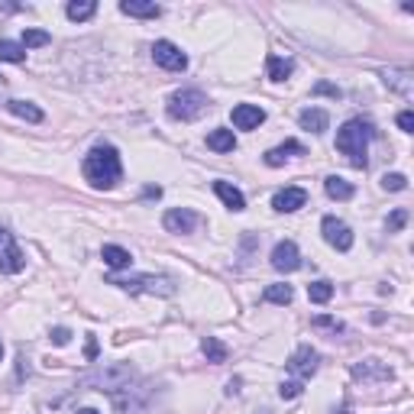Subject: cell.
<instances>
[{
  "mask_svg": "<svg viewBox=\"0 0 414 414\" xmlns=\"http://www.w3.org/2000/svg\"><path fill=\"white\" fill-rule=\"evenodd\" d=\"M81 172H85V182L97 191H110L117 188V182L123 178V165H120V153H117L110 143L104 146H94L91 153L81 162Z\"/></svg>",
  "mask_w": 414,
  "mask_h": 414,
  "instance_id": "cell-1",
  "label": "cell"
},
{
  "mask_svg": "<svg viewBox=\"0 0 414 414\" xmlns=\"http://www.w3.org/2000/svg\"><path fill=\"white\" fill-rule=\"evenodd\" d=\"M376 136V130H372V123L369 120H360V117H353V120H346L343 126L337 130V149L350 159V165L353 169H366V153H369V139Z\"/></svg>",
  "mask_w": 414,
  "mask_h": 414,
  "instance_id": "cell-2",
  "label": "cell"
},
{
  "mask_svg": "<svg viewBox=\"0 0 414 414\" xmlns=\"http://www.w3.org/2000/svg\"><path fill=\"white\" fill-rule=\"evenodd\" d=\"M133 366L126 362H107V366H97L94 372H88L81 379V385H91V389H100V391H120L133 382Z\"/></svg>",
  "mask_w": 414,
  "mask_h": 414,
  "instance_id": "cell-3",
  "label": "cell"
},
{
  "mask_svg": "<svg viewBox=\"0 0 414 414\" xmlns=\"http://www.w3.org/2000/svg\"><path fill=\"white\" fill-rule=\"evenodd\" d=\"M165 110H169L172 120H182V123L198 120V117L207 110V94L198 91V88H184V91H175L169 97V107H165Z\"/></svg>",
  "mask_w": 414,
  "mask_h": 414,
  "instance_id": "cell-4",
  "label": "cell"
},
{
  "mask_svg": "<svg viewBox=\"0 0 414 414\" xmlns=\"http://www.w3.org/2000/svg\"><path fill=\"white\" fill-rule=\"evenodd\" d=\"M110 285L123 288V292H146V295H162V298H172L175 295V282L169 276H110Z\"/></svg>",
  "mask_w": 414,
  "mask_h": 414,
  "instance_id": "cell-5",
  "label": "cell"
},
{
  "mask_svg": "<svg viewBox=\"0 0 414 414\" xmlns=\"http://www.w3.org/2000/svg\"><path fill=\"white\" fill-rule=\"evenodd\" d=\"M23 266H26V256L20 253L13 233H10L7 227H0V272L16 276V272H23Z\"/></svg>",
  "mask_w": 414,
  "mask_h": 414,
  "instance_id": "cell-6",
  "label": "cell"
},
{
  "mask_svg": "<svg viewBox=\"0 0 414 414\" xmlns=\"http://www.w3.org/2000/svg\"><path fill=\"white\" fill-rule=\"evenodd\" d=\"M317 366H321V353L317 350H311V346H298L292 353V360H288V372H292L298 382H307V379L317 372Z\"/></svg>",
  "mask_w": 414,
  "mask_h": 414,
  "instance_id": "cell-7",
  "label": "cell"
},
{
  "mask_svg": "<svg viewBox=\"0 0 414 414\" xmlns=\"http://www.w3.org/2000/svg\"><path fill=\"white\" fill-rule=\"evenodd\" d=\"M153 59H155V65L165 69V71H184L188 69V55H184L175 42H169V39H159V42H155Z\"/></svg>",
  "mask_w": 414,
  "mask_h": 414,
  "instance_id": "cell-8",
  "label": "cell"
},
{
  "mask_svg": "<svg viewBox=\"0 0 414 414\" xmlns=\"http://www.w3.org/2000/svg\"><path fill=\"white\" fill-rule=\"evenodd\" d=\"M321 233H324V239H327L333 249H340V253L353 249V230H350L340 217H324V220H321Z\"/></svg>",
  "mask_w": 414,
  "mask_h": 414,
  "instance_id": "cell-9",
  "label": "cell"
},
{
  "mask_svg": "<svg viewBox=\"0 0 414 414\" xmlns=\"http://www.w3.org/2000/svg\"><path fill=\"white\" fill-rule=\"evenodd\" d=\"M272 268H278V272H298L301 268V253L292 239L272 246Z\"/></svg>",
  "mask_w": 414,
  "mask_h": 414,
  "instance_id": "cell-10",
  "label": "cell"
},
{
  "mask_svg": "<svg viewBox=\"0 0 414 414\" xmlns=\"http://www.w3.org/2000/svg\"><path fill=\"white\" fill-rule=\"evenodd\" d=\"M162 227L169 233H194L198 214L188 211V207H172V211H165V217H162Z\"/></svg>",
  "mask_w": 414,
  "mask_h": 414,
  "instance_id": "cell-11",
  "label": "cell"
},
{
  "mask_svg": "<svg viewBox=\"0 0 414 414\" xmlns=\"http://www.w3.org/2000/svg\"><path fill=\"white\" fill-rule=\"evenodd\" d=\"M304 204H307L304 188H282V191H276V198H272V207H276L278 214H295V211H301Z\"/></svg>",
  "mask_w": 414,
  "mask_h": 414,
  "instance_id": "cell-12",
  "label": "cell"
},
{
  "mask_svg": "<svg viewBox=\"0 0 414 414\" xmlns=\"http://www.w3.org/2000/svg\"><path fill=\"white\" fill-rule=\"evenodd\" d=\"M230 120H233L237 130H256L259 123H266V110L256 107V104H237L233 114H230Z\"/></svg>",
  "mask_w": 414,
  "mask_h": 414,
  "instance_id": "cell-13",
  "label": "cell"
},
{
  "mask_svg": "<svg viewBox=\"0 0 414 414\" xmlns=\"http://www.w3.org/2000/svg\"><path fill=\"white\" fill-rule=\"evenodd\" d=\"M353 379H360V382H389L391 369L382 366L379 360H362L353 366Z\"/></svg>",
  "mask_w": 414,
  "mask_h": 414,
  "instance_id": "cell-14",
  "label": "cell"
},
{
  "mask_svg": "<svg viewBox=\"0 0 414 414\" xmlns=\"http://www.w3.org/2000/svg\"><path fill=\"white\" fill-rule=\"evenodd\" d=\"M382 81L391 91H398L401 97H411V91H414V71L411 69H385Z\"/></svg>",
  "mask_w": 414,
  "mask_h": 414,
  "instance_id": "cell-15",
  "label": "cell"
},
{
  "mask_svg": "<svg viewBox=\"0 0 414 414\" xmlns=\"http://www.w3.org/2000/svg\"><path fill=\"white\" fill-rule=\"evenodd\" d=\"M298 123H301V130H307V133H327V126H330V117H327V110H321V107H304L298 114Z\"/></svg>",
  "mask_w": 414,
  "mask_h": 414,
  "instance_id": "cell-16",
  "label": "cell"
},
{
  "mask_svg": "<svg viewBox=\"0 0 414 414\" xmlns=\"http://www.w3.org/2000/svg\"><path fill=\"white\" fill-rule=\"evenodd\" d=\"M120 13L126 16H143V20H155L162 16V7L153 0H120Z\"/></svg>",
  "mask_w": 414,
  "mask_h": 414,
  "instance_id": "cell-17",
  "label": "cell"
},
{
  "mask_svg": "<svg viewBox=\"0 0 414 414\" xmlns=\"http://www.w3.org/2000/svg\"><path fill=\"white\" fill-rule=\"evenodd\" d=\"M214 194L223 201V204L230 207V211H246V198H243V191H239L237 184H230V182H214Z\"/></svg>",
  "mask_w": 414,
  "mask_h": 414,
  "instance_id": "cell-18",
  "label": "cell"
},
{
  "mask_svg": "<svg viewBox=\"0 0 414 414\" xmlns=\"http://www.w3.org/2000/svg\"><path fill=\"white\" fill-rule=\"evenodd\" d=\"M295 71L292 59H282V55H268L266 59V75L268 81H288V75Z\"/></svg>",
  "mask_w": 414,
  "mask_h": 414,
  "instance_id": "cell-19",
  "label": "cell"
},
{
  "mask_svg": "<svg viewBox=\"0 0 414 414\" xmlns=\"http://www.w3.org/2000/svg\"><path fill=\"white\" fill-rule=\"evenodd\" d=\"M304 153V146H301L298 139H288V143H282V146H276V149H268L266 153V165H272V169H278L288 155H301Z\"/></svg>",
  "mask_w": 414,
  "mask_h": 414,
  "instance_id": "cell-20",
  "label": "cell"
},
{
  "mask_svg": "<svg viewBox=\"0 0 414 414\" xmlns=\"http://www.w3.org/2000/svg\"><path fill=\"white\" fill-rule=\"evenodd\" d=\"M324 191H327L330 201H350L353 198V184L340 175H327L324 178Z\"/></svg>",
  "mask_w": 414,
  "mask_h": 414,
  "instance_id": "cell-21",
  "label": "cell"
},
{
  "mask_svg": "<svg viewBox=\"0 0 414 414\" xmlns=\"http://www.w3.org/2000/svg\"><path fill=\"white\" fill-rule=\"evenodd\" d=\"M100 259L107 262L110 268H130V266H133L130 249H123V246H114V243H107L104 249H100Z\"/></svg>",
  "mask_w": 414,
  "mask_h": 414,
  "instance_id": "cell-22",
  "label": "cell"
},
{
  "mask_svg": "<svg viewBox=\"0 0 414 414\" xmlns=\"http://www.w3.org/2000/svg\"><path fill=\"white\" fill-rule=\"evenodd\" d=\"M207 146L214 149V153H233L237 149V136H233V130H211L207 133Z\"/></svg>",
  "mask_w": 414,
  "mask_h": 414,
  "instance_id": "cell-23",
  "label": "cell"
},
{
  "mask_svg": "<svg viewBox=\"0 0 414 414\" xmlns=\"http://www.w3.org/2000/svg\"><path fill=\"white\" fill-rule=\"evenodd\" d=\"M201 353L207 356V362H214V366H220V362H227L230 350H227V346H223L217 337H204V340H201Z\"/></svg>",
  "mask_w": 414,
  "mask_h": 414,
  "instance_id": "cell-24",
  "label": "cell"
},
{
  "mask_svg": "<svg viewBox=\"0 0 414 414\" xmlns=\"http://www.w3.org/2000/svg\"><path fill=\"white\" fill-rule=\"evenodd\" d=\"M7 110H10L13 117H20V120L42 123V110H39L36 104H30V100H7Z\"/></svg>",
  "mask_w": 414,
  "mask_h": 414,
  "instance_id": "cell-25",
  "label": "cell"
},
{
  "mask_svg": "<svg viewBox=\"0 0 414 414\" xmlns=\"http://www.w3.org/2000/svg\"><path fill=\"white\" fill-rule=\"evenodd\" d=\"M94 10H97V4H94V0H71L69 7H65V13H69V20L81 23V20H91Z\"/></svg>",
  "mask_w": 414,
  "mask_h": 414,
  "instance_id": "cell-26",
  "label": "cell"
},
{
  "mask_svg": "<svg viewBox=\"0 0 414 414\" xmlns=\"http://www.w3.org/2000/svg\"><path fill=\"white\" fill-rule=\"evenodd\" d=\"M0 61H13V65L26 61L23 42H13V39H0Z\"/></svg>",
  "mask_w": 414,
  "mask_h": 414,
  "instance_id": "cell-27",
  "label": "cell"
},
{
  "mask_svg": "<svg viewBox=\"0 0 414 414\" xmlns=\"http://www.w3.org/2000/svg\"><path fill=\"white\" fill-rule=\"evenodd\" d=\"M262 298H266L268 304H292L295 288L292 285H268L266 292H262Z\"/></svg>",
  "mask_w": 414,
  "mask_h": 414,
  "instance_id": "cell-28",
  "label": "cell"
},
{
  "mask_svg": "<svg viewBox=\"0 0 414 414\" xmlns=\"http://www.w3.org/2000/svg\"><path fill=\"white\" fill-rule=\"evenodd\" d=\"M307 298L314 301V304H327V301L333 298V285H330L327 278H321V282H311V285H307Z\"/></svg>",
  "mask_w": 414,
  "mask_h": 414,
  "instance_id": "cell-29",
  "label": "cell"
},
{
  "mask_svg": "<svg viewBox=\"0 0 414 414\" xmlns=\"http://www.w3.org/2000/svg\"><path fill=\"white\" fill-rule=\"evenodd\" d=\"M52 42V36L42 30H26L23 32V49H39V46H49Z\"/></svg>",
  "mask_w": 414,
  "mask_h": 414,
  "instance_id": "cell-30",
  "label": "cell"
},
{
  "mask_svg": "<svg viewBox=\"0 0 414 414\" xmlns=\"http://www.w3.org/2000/svg\"><path fill=\"white\" fill-rule=\"evenodd\" d=\"M382 188H385V191H405V188H408V178L401 175V172H391V175L382 178Z\"/></svg>",
  "mask_w": 414,
  "mask_h": 414,
  "instance_id": "cell-31",
  "label": "cell"
},
{
  "mask_svg": "<svg viewBox=\"0 0 414 414\" xmlns=\"http://www.w3.org/2000/svg\"><path fill=\"white\" fill-rule=\"evenodd\" d=\"M301 391H304V382H298V379H288V382L278 385V395H282L285 401H288V398H298Z\"/></svg>",
  "mask_w": 414,
  "mask_h": 414,
  "instance_id": "cell-32",
  "label": "cell"
},
{
  "mask_svg": "<svg viewBox=\"0 0 414 414\" xmlns=\"http://www.w3.org/2000/svg\"><path fill=\"white\" fill-rule=\"evenodd\" d=\"M405 223H408V211L405 207H398V211H391V217L385 220V227H389V233H398Z\"/></svg>",
  "mask_w": 414,
  "mask_h": 414,
  "instance_id": "cell-33",
  "label": "cell"
},
{
  "mask_svg": "<svg viewBox=\"0 0 414 414\" xmlns=\"http://www.w3.org/2000/svg\"><path fill=\"white\" fill-rule=\"evenodd\" d=\"M314 327H324V330H333V333H343V321H337V317H314Z\"/></svg>",
  "mask_w": 414,
  "mask_h": 414,
  "instance_id": "cell-34",
  "label": "cell"
},
{
  "mask_svg": "<svg viewBox=\"0 0 414 414\" xmlns=\"http://www.w3.org/2000/svg\"><path fill=\"white\" fill-rule=\"evenodd\" d=\"M314 94H327V97H333V100L343 97V91H340L337 85H327V81H317V85H314Z\"/></svg>",
  "mask_w": 414,
  "mask_h": 414,
  "instance_id": "cell-35",
  "label": "cell"
},
{
  "mask_svg": "<svg viewBox=\"0 0 414 414\" xmlns=\"http://www.w3.org/2000/svg\"><path fill=\"white\" fill-rule=\"evenodd\" d=\"M69 340H71V330H69V327H55V330H52V343H55V346H65Z\"/></svg>",
  "mask_w": 414,
  "mask_h": 414,
  "instance_id": "cell-36",
  "label": "cell"
},
{
  "mask_svg": "<svg viewBox=\"0 0 414 414\" xmlns=\"http://www.w3.org/2000/svg\"><path fill=\"white\" fill-rule=\"evenodd\" d=\"M398 126L405 133H414V114H411V110H401V114H398Z\"/></svg>",
  "mask_w": 414,
  "mask_h": 414,
  "instance_id": "cell-37",
  "label": "cell"
},
{
  "mask_svg": "<svg viewBox=\"0 0 414 414\" xmlns=\"http://www.w3.org/2000/svg\"><path fill=\"white\" fill-rule=\"evenodd\" d=\"M94 356H97V343H94V337L88 340V360H94Z\"/></svg>",
  "mask_w": 414,
  "mask_h": 414,
  "instance_id": "cell-38",
  "label": "cell"
},
{
  "mask_svg": "<svg viewBox=\"0 0 414 414\" xmlns=\"http://www.w3.org/2000/svg\"><path fill=\"white\" fill-rule=\"evenodd\" d=\"M146 198H162V188H146Z\"/></svg>",
  "mask_w": 414,
  "mask_h": 414,
  "instance_id": "cell-39",
  "label": "cell"
},
{
  "mask_svg": "<svg viewBox=\"0 0 414 414\" xmlns=\"http://www.w3.org/2000/svg\"><path fill=\"white\" fill-rule=\"evenodd\" d=\"M78 414H100V411H97V408H81Z\"/></svg>",
  "mask_w": 414,
  "mask_h": 414,
  "instance_id": "cell-40",
  "label": "cell"
},
{
  "mask_svg": "<svg viewBox=\"0 0 414 414\" xmlns=\"http://www.w3.org/2000/svg\"><path fill=\"white\" fill-rule=\"evenodd\" d=\"M333 414H353V408H346V405H343L340 411H333Z\"/></svg>",
  "mask_w": 414,
  "mask_h": 414,
  "instance_id": "cell-41",
  "label": "cell"
},
{
  "mask_svg": "<svg viewBox=\"0 0 414 414\" xmlns=\"http://www.w3.org/2000/svg\"><path fill=\"white\" fill-rule=\"evenodd\" d=\"M4 88H7V78L0 75V94H4Z\"/></svg>",
  "mask_w": 414,
  "mask_h": 414,
  "instance_id": "cell-42",
  "label": "cell"
},
{
  "mask_svg": "<svg viewBox=\"0 0 414 414\" xmlns=\"http://www.w3.org/2000/svg\"><path fill=\"white\" fill-rule=\"evenodd\" d=\"M0 360H4V343H0Z\"/></svg>",
  "mask_w": 414,
  "mask_h": 414,
  "instance_id": "cell-43",
  "label": "cell"
}]
</instances>
